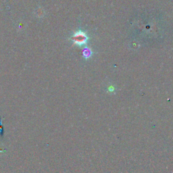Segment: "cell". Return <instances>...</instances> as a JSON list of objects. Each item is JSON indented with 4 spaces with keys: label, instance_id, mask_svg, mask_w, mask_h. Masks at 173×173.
Masks as SVG:
<instances>
[{
    "label": "cell",
    "instance_id": "1",
    "mask_svg": "<svg viewBox=\"0 0 173 173\" xmlns=\"http://www.w3.org/2000/svg\"><path fill=\"white\" fill-rule=\"evenodd\" d=\"M70 40L73 43L74 46L82 47L87 45L89 40V37L85 31L79 29L72 34L70 37Z\"/></svg>",
    "mask_w": 173,
    "mask_h": 173
},
{
    "label": "cell",
    "instance_id": "2",
    "mask_svg": "<svg viewBox=\"0 0 173 173\" xmlns=\"http://www.w3.org/2000/svg\"><path fill=\"white\" fill-rule=\"evenodd\" d=\"M83 57L84 60H88L92 57L94 52L91 48L88 47H84L83 50Z\"/></svg>",
    "mask_w": 173,
    "mask_h": 173
}]
</instances>
